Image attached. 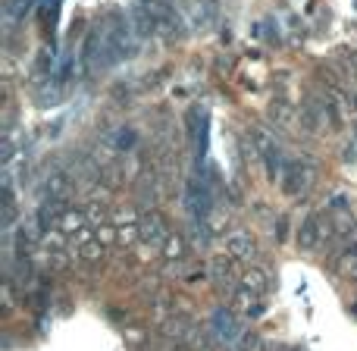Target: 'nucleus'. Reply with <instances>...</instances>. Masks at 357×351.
<instances>
[{"label": "nucleus", "mask_w": 357, "mask_h": 351, "mask_svg": "<svg viewBox=\"0 0 357 351\" xmlns=\"http://www.w3.org/2000/svg\"><path fill=\"white\" fill-rule=\"evenodd\" d=\"M135 232H138V239H142L148 248H154V251H160V248L169 241L167 223H163L157 214H144L142 220L135 223Z\"/></svg>", "instance_id": "obj_1"}, {"label": "nucleus", "mask_w": 357, "mask_h": 351, "mask_svg": "<svg viewBox=\"0 0 357 351\" xmlns=\"http://www.w3.org/2000/svg\"><path fill=\"white\" fill-rule=\"evenodd\" d=\"M210 323H213V333L220 336L222 342H235L238 339V320H235V314L232 311H216L213 317H210Z\"/></svg>", "instance_id": "obj_2"}, {"label": "nucleus", "mask_w": 357, "mask_h": 351, "mask_svg": "<svg viewBox=\"0 0 357 351\" xmlns=\"http://www.w3.org/2000/svg\"><path fill=\"white\" fill-rule=\"evenodd\" d=\"M254 239H251V232H232V235H226V254L229 257H251L254 254Z\"/></svg>", "instance_id": "obj_3"}, {"label": "nucleus", "mask_w": 357, "mask_h": 351, "mask_svg": "<svg viewBox=\"0 0 357 351\" xmlns=\"http://www.w3.org/2000/svg\"><path fill=\"white\" fill-rule=\"evenodd\" d=\"M235 311H241V314H248V317H257L260 314L257 292H251V289H238V292H235Z\"/></svg>", "instance_id": "obj_4"}, {"label": "nucleus", "mask_w": 357, "mask_h": 351, "mask_svg": "<svg viewBox=\"0 0 357 351\" xmlns=\"http://www.w3.org/2000/svg\"><path fill=\"white\" fill-rule=\"evenodd\" d=\"M245 289L257 292V295L270 289V276H266V270H248L245 273Z\"/></svg>", "instance_id": "obj_5"}, {"label": "nucleus", "mask_w": 357, "mask_h": 351, "mask_svg": "<svg viewBox=\"0 0 357 351\" xmlns=\"http://www.w3.org/2000/svg\"><path fill=\"white\" fill-rule=\"evenodd\" d=\"M317 232H320V226H317V220L310 216V220L301 226V232H298V241H301V248H317Z\"/></svg>", "instance_id": "obj_6"}, {"label": "nucleus", "mask_w": 357, "mask_h": 351, "mask_svg": "<svg viewBox=\"0 0 357 351\" xmlns=\"http://www.w3.org/2000/svg\"><path fill=\"white\" fill-rule=\"evenodd\" d=\"M342 270H345V273H357V251H348L345 257H342Z\"/></svg>", "instance_id": "obj_7"}]
</instances>
